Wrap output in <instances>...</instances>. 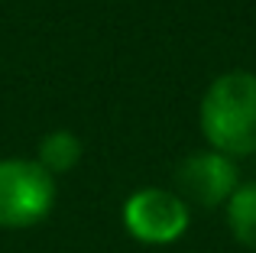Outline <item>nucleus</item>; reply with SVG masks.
Returning a JSON list of instances; mask_svg holds the SVG:
<instances>
[{
	"label": "nucleus",
	"instance_id": "f03ea898",
	"mask_svg": "<svg viewBox=\"0 0 256 253\" xmlns=\"http://www.w3.org/2000/svg\"><path fill=\"white\" fill-rule=\"evenodd\" d=\"M56 204V178L36 159H0V228L26 230Z\"/></svg>",
	"mask_w": 256,
	"mask_h": 253
},
{
	"label": "nucleus",
	"instance_id": "423d86ee",
	"mask_svg": "<svg viewBox=\"0 0 256 253\" xmlns=\"http://www.w3.org/2000/svg\"><path fill=\"white\" fill-rule=\"evenodd\" d=\"M82 159V140L75 136L72 130H52L42 136L36 152V162L49 172L52 178L62 176V172H72Z\"/></svg>",
	"mask_w": 256,
	"mask_h": 253
},
{
	"label": "nucleus",
	"instance_id": "f257e3e1",
	"mask_svg": "<svg viewBox=\"0 0 256 253\" xmlns=\"http://www.w3.org/2000/svg\"><path fill=\"white\" fill-rule=\"evenodd\" d=\"M198 126L214 152L237 159L256 152V75L224 72L198 104Z\"/></svg>",
	"mask_w": 256,
	"mask_h": 253
},
{
	"label": "nucleus",
	"instance_id": "7ed1b4c3",
	"mask_svg": "<svg viewBox=\"0 0 256 253\" xmlns=\"http://www.w3.org/2000/svg\"><path fill=\"white\" fill-rule=\"evenodd\" d=\"M192 208L169 188H140L124 202V228L133 240L166 247L185 237Z\"/></svg>",
	"mask_w": 256,
	"mask_h": 253
},
{
	"label": "nucleus",
	"instance_id": "39448f33",
	"mask_svg": "<svg viewBox=\"0 0 256 253\" xmlns=\"http://www.w3.org/2000/svg\"><path fill=\"white\" fill-rule=\"evenodd\" d=\"M227 230L246 250H256V182H240V188L224 204Z\"/></svg>",
	"mask_w": 256,
	"mask_h": 253
},
{
	"label": "nucleus",
	"instance_id": "20e7f679",
	"mask_svg": "<svg viewBox=\"0 0 256 253\" xmlns=\"http://www.w3.org/2000/svg\"><path fill=\"white\" fill-rule=\"evenodd\" d=\"M240 188L237 162L224 152H192L175 169V195L185 204L198 208H220L230 202V195Z\"/></svg>",
	"mask_w": 256,
	"mask_h": 253
}]
</instances>
